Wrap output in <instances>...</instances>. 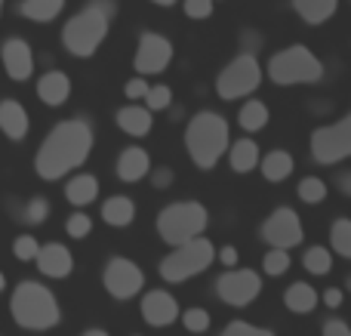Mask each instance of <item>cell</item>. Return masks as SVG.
I'll list each match as a JSON object with an SVG mask.
<instances>
[{
  "instance_id": "8d00e7d4",
  "label": "cell",
  "mask_w": 351,
  "mask_h": 336,
  "mask_svg": "<svg viewBox=\"0 0 351 336\" xmlns=\"http://www.w3.org/2000/svg\"><path fill=\"white\" fill-rule=\"evenodd\" d=\"M222 336H274V333L265 331V327L247 324V321H231V324L222 331Z\"/></svg>"
},
{
  "instance_id": "74e56055",
  "label": "cell",
  "mask_w": 351,
  "mask_h": 336,
  "mask_svg": "<svg viewBox=\"0 0 351 336\" xmlns=\"http://www.w3.org/2000/svg\"><path fill=\"white\" fill-rule=\"evenodd\" d=\"M90 228H93V222H90V216L86 213H74V216H68V222H65V232L71 235V238H86L90 235Z\"/></svg>"
},
{
  "instance_id": "603a6c76",
  "label": "cell",
  "mask_w": 351,
  "mask_h": 336,
  "mask_svg": "<svg viewBox=\"0 0 351 336\" xmlns=\"http://www.w3.org/2000/svg\"><path fill=\"white\" fill-rule=\"evenodd\" d=\"M228 164L234 173H250L262 164L259 160V145L253 139H237L234 145L228 148Z\"/></svg>"
},
{
  "instance_id": "8992f818",
  "label": "cell",
  "mask_w": 351,
  "mask_h": 336,
  "mask_svg": "<svg viewBox=\"0 0 351 336\" xmlns=\"http://www.w3.org/2000/svg\"><path fill=\"white\" fill-rule=\"evenodd\" d=\"M204 228H206V210L197 201H176L170 207L160 210V216H158V235L170 247H179V244L200 238Z\"/></svg>"
},
{
  "instance_id": "8fae6325",
  "label": "cell",
  "mask_w": 351,
  "mask_h": 336,
  "mask_svg": "<svg viewBox=\"0 0 351 336\" xmlns=\"http://www.w3.org/2000/svg\"><path fill=\"white\" fill-rule=\"evenodd\" d=\"M102 281H105V290H108L114 300H133L142 290V284H145V275H142V269L136 263H130V259H123V256H114L105 265Z\"/></svg>"
},
{
  "instance_id": "60d3db41",
  "label": "cell",
  "mask_w": 351,
  "mask_h": 336,
  "mask_svg": "<svg viewBox=\"0 0 351 336\" xmlns=\"http://www.w3.org/2000/svg\"><path fill=\"white\" fill-rule=\"evenodd\" d=\"M324 336H351V331L346 321L330 318V321H324Z\"/></svg>"
},
{
  "instance_id": "c3c4849f",
  "label": "cell",
  "mask_w": 351,
  "mask_h": 336,
  "mask_svg": "<svg viewBox=\"0 0 351 336\" xmlns=\"http://www.w3.org/2000/svg\"><path fill=\"white\" fill-rule=\"evenodd\" d=\"M6 287V281H3V275H0V290H3Z\"/></svg>"
},
{
  "instance_id": "44dd1931",
  "label": "cell",
  "mask_w": 351,
  "mask_h": 336,
  "mask_svg": "<svg viewBox=\"0 0 351 336\" xmlns=\"http://www.w3.org/2000/svg\"><path fill=\"white\" fill-rule=\"evenodd\" d=\"M293 10L302 22L308 25H324L336 16L339 10V0H293Z\"/></svg>"
},
{
  "instance_id": "d6a6232c",
  "label": "cell",
  "mask_w": 351,
  "mask_h": 336,
  "mask_svg": "<svg viewBox=\"0 0 351 336\" xmlns=\"http://www.w3.org/2000/svg\"><path fill=\"white\" fill-rule=\"evenodd\" d=\"M47 216H49V201L47 197H31L28 207L22 210V219L28 222V226H40Z\"/></svg>"
},
{
  "instance_id": "cb8c5ba5",
  "label": "cell",
  "mask_w": 351,
  "mask_h": 336,
  "mask_svg": "<svg viewBox=\"0 0 351 336\" xmlns=\"http://www.w3.org/2000/svg\"><path fill=\"white\" fill-rule=\"evenodd\" d=\"M102 219L108 222V226H114V228L130 226V222L136 219V204L130 201L127 195H114V197H108V201L102 204Z\"/></svg>"
},
{
  "instance_id": "83f0119b",
  "label": "cell",
  "mask_w": 351,
  "mask_h": 336,
  "mask_svg": "<svg viewBox=\"0 0 351 336\" xmlns=\"http://www.w3.org/2000/svg\"><path fill=\"white\" fill-rule=\"evenodd\" d=\"M237 123H241L247 133H256V130H262L268 123V105L259 102V99H250V102L243 105L241 111H237Z\"/></svg>"
},
{
  "instance_id": "d4e9b609",
  "label": "cell",
  "mask_w": 351,
  "mask_h": 336,
  "mask_svg": "<svg viewBox=\"0 0 351 336\" xmlns=\"http://www.w3.org/2000/svg\"><path fill=\"white\" fill-rule=\"evenodd\" d=\"M259 167H262V176H265L268 182H284V179L293 173V154L274 148V152H268L265 158H262Z\"/></svg>"
},
{
  "instance_id": "4316f807",
  "label": "cell",
  "mask_w": 351,
  "mask_h": 336,
  "mask_svg": "<svg viewBox=\"0 0 351 336\" xmlns=\"http://www.w3.org/2000/svg\"><path fill=\"white\" fill-rule=\"evenodd\" d=\"M62 6H65V0H22L19 12L31 22H53L62 12Z\"/></svg>"
},
{
  "instance_id": "7c38bea8",
  "label": "cell",
  "mask_w": 351,
  "mask_h": 336,
  "mask_svg": "<svg viewBox=\"0 0 351 336\" xmlns=\"http://www.w3.org/2000/svg\"><path fill=\"white\" fill-rule=\"evenodd\" d=\"M170 62H173V43L158 31H145L139 37V47H136V59H133L136 71L142 77L145 74H160L170 68Z\"/></svg>"
},
{
  "instance_id": "681fc988",
  "label": "cell",
  "mask_w": 351,
  "mask_h": 336,
  "mask_svg": "<svg viewBox=\"0 0 351 336\" xmlns=\"http://www.w3.org/2000/svg\"><path fill=\"white\" fill-rule=\"evenodd\" d=\"M346 287H348V290H351V275H348V281H346Z\"/></svg>"
},
{
  "instance_id": "7a4b0ae2",
  "label": "cell",
  "mask_w": 351,
  "mask_h": 336,
  "mask_svg": "<svg viewBox=\"0 0 351 336\" xmlns=\"http://www.w3.org/2000/svg\"><path fill=\"white\" fill-rule=\"evenodd\" d=\"M117 16L114 0H90L77 16H71L62 28V43L71 56L77 59H90L99 47H102L105 34H108L111 19Z\"/></svg>"
},
{
  "instance_id": "2e32d148",
  "label": "cell",
  "mask_w": 351,
  "mask_h": 336,
  "mask_svg": "<svg viewBox=\"0 0 351 336\" xmlns=\"http://www.w3.org/2000/svg\"><path fill=\"white\" fill-rule=\"evenodd\" d=\"M34 263H37V269H40V275H47V278H68L74 272L71 253H68V247H62V244L40 247Z\"/></svg>"
},
{
  "instance_id": "4dcf8cb0",
  "label": "cell",
  "mask_w": 351,
  "mask_h": 336,
  "mask_svg": "<svg viewBox=\"0 0 351 336\" xmlns=\"http://www.w3.org/2000/svg\"><path fill=\"white\" fill-rule=\"evenodd\" d=\"M262 265H265V275L278 278V275H284V272L290 269V253H287L284 247H271V250L262 256Z\"/></svg>"
},
{
  "instance_id": "277c9868",
  "label": "cell",
  "mask_w": 351,
  "mask_h": 336,
  "mask_svg": "<svg viewBox=\"0 0 351 336\" xmlns=\"http://www.w3.org/2000/svg\"><path fill=\"white\" fill-rule=\"evenodd\" d=\"M10 312L22 331H49L59 324V302L37 281H22L12 290Z\"/></svg>"
},
{
  "instance_id": "f35d334b",
  "label": "cell",
  "mask_w": 351,
  "mask_h": 336,
  "mask_svg": "<svg viewBox=\"0 0 351 336\" xmlns=\"http://www.w3.org/2000/svg\"><path fill=\"white\" fill-rule=\"evenodd\" d=\"M182 10H185L188 19H206L213 12V0H185Z\"/></svg>"
},
{
  "instance_id": "f1b7e54d",
  "label": "cell",
  "mask_w": 351,
  "mask_h": 336,
  "mask_svg": "<svg viewBox=\"0 0 351 336\" xmlns=\"http://www.w3.org/2000/svg\"><path fill=\"white\" fill-rule=\"evenodd\" d=\"M302 265H305V272H311V275H330L333 256H330L327 247H308L302 256Z\"/></svg>"
},
{
  "instance_id": "f6af8a7d",
  "label": "cell",
  "mask_w": 351,
  "mask_h": 336,
  "mask_svg": "<svg viewBox=\"0 0 351 336\" xmlns=\"http://www.w3.org/2000/svg\"><path fill=\"white\" fill-rule=\"evenodd\" d=\"M336 182H339V191H346V195H351V173H342V176L336 179Z\"/></svg>"
},
{
  "instance_id": "bcb514c9",
  "label": "cell",
  "mask_w": 351,
  "mask_h": 336,
  "mask_svg": "<svg viewBox=\"0 0 351 336\" xmlns=\"http://www.w3.org/2000/svg\"><path fill=\"white\" fill-rule=\"evenodd\" d=\"M84 336H108V333H105V331H96V327H93V331H86Z\"/></svg>"
},
{
  "instance_id": "30bf717a",
  "label": "cell",
  "mask_w": 351,
  "mask_h": 336,
  "mask_svg": "<svg viewBox=\"0 0 351 336\" xmlns=\"http://www.w3.org/2000/svg\"><path fill=\"white\" fill-rule=\"evenodd\" d=\"M259 290H262V281L253 269L225 272V275L216 281V296L222 302H228V306H234V309L250 306V302L259 296Z\"/></svg>"
},
{
  "instance_id": "ac0fdd59",
  "label": "cell",
  "mask_w": 351,
  "mask_h": 336,
  "mask_svg": "<svg viewBox=\"0 0 351 336\" xmlns=\"http://www.w3.org/2000/svg\"><path fill=\"white\" fill-rule=\"evenodd\" d=\"M148 173H152V158H148L145 148H123L121 158H117V179L121 182H139Z\"/></svg>"
},
{
  "instance_id": "9c48e42d",
  "label": "cell",
  "mask_w": 351,
  "mask_h": 336,
  "mask_svg": "<svg viewBox=\"0 0 351 336\" xmlns=\"http://www.w3.org/2000/svg\"><path fill=\"white\" fill-rule=\"evenodd\" d=\"M311 158L324 167L351 158V115L330 123V127H317L311 133Z\"/></svg>"
},
{
  "instance_id": "52a82bcc",
  "label": "cell",
  "mask_w": 351,
  "mask_h": 336,
  "mask_svg": "<svg viewBox=\"0 0 351 336\" xmlns=\"http://www.w3.org/2000/svg\"><path fill=\"white\" fill-rule=\"evenodd\" d=\"M213 259H216V256H213V244H210V241H206V238H194V241H188V244L173 247V253L164 259V263H160V278H164V281H170V284H182V281H188V278L206 272Z\"/></svg>"
},
{
  "instance_id": "ffe728a7",
  "label": "cell",
  "mask_w": 351,
  "mask_h": 336,
  "mask_svg": "<svg viewBox=\"0 0 351 336\" xmlns=\"http://www.w3.org/2000/svg\"><path fill=\"white\" fill-rule=\"evenodd\" d=\"M152 123H154V111L148 105L145 108L142 105H127V108L117 111V127L127 136H136V139L152 133Z\"/></svg>"
},
{
  "instance_id": "e0dca14e",
  "label": "cell",
  "mask_w": 351,
  "mask_h": 336,
  "mask_svg": "<svg viewBox=\"0 0 351 336\" xmlns=\"http://www.w3.org/2000/svg\"><path fill=\"white\" fill-rule=\"evenodd\" d=\"M28 111H25L22 102H16V99H3L0 102V130L6 133V139L12 142H22L25 136H28Z\"/></svg>"
},
{
  "instance_id": "ee69618b",
  "label": "cell",
  "mask_w": 351,
  "mask_h": 336,
  "mask_svg": "<svg viewBox=\"0 0 351 336\" xmlns=\"http://www.w3.org/2000/svg\"><path fill=\"white\" fill-rule=\"evenodd\" d=\"M219 259H222L225 265H234V263H237V250H234V247H222V253H219Z\"/></svg>"
},
{
  "instance_id": "5b68a950",
  "label": "cell",
  "mask_w": 351,
  "mask_h": 336,
  "mask_svg": "<svg viewBox=\"0 0 351 336\" xmlns=\"http://www.w3.org/2000/svg\"><path fill=\"white\" fill-rule=\"evenodd\" d=\"M268 77L278 86H296V84H317L324 77V62L302 43L280 49L268 59Z\"/></svg>"
},
{
  "instance_id": "836d02e7",
  "label": "cell",
  "mask_w": 351,
  "mask_h": 336,
  "mask_svg": "<svg viewBox=\"0 0 351 336\" xmlns=\"http://www.w3.org/2000/svg\"><path fill=\"white\" fill-rule=\"evenodd\" d=\"M170 102H173V90L167 84L152 86V90H148V96H145V105L152 111H167V108H170Z\"/></svg>"
},
{
  "instance_id": "3957f363",
  "label": "cell",
  "mask_w": 351,
  "mask_h": 336,
  "mask_svg": "<svg viewBox=\"0 0 351 336\" xmlns=\"http://www.w3.org/2000/svg\"><path fill=\"white\" fill-rule=\"evenodd\" d=\"M185 148L200 170H213L216 160L231 148L225 117L216 111H197L185 127Z\"/></svg>"
},
{
  "instance_id": "7402d4cb",
  "label": "cell",
  "mask_w": 351,
  "mask_h": 336,
  "mask_svg": "<svg viewBox=\"0 0 351 336\" xmlns=\"http://www.w3.org/2000/svg\"><path fill=\"white\" fill-rule=\"evenodd\" d=\"M96 195H99V179L90 176V173H80V176L68 179V185H65V197H68V204H74V207L93 204Z\"/></svg>"
},
{
  "instance_id": "9a60e30c",
  "label": "cell",
  "mask_w": 351,
  "mask_h": 336,
  "mask_svg": "<svg viewBox=\"0 0 351 336\" xmlns=\"http://www.w3.org/2000/svg\"><path fill=\"white\" fill-rule=\"evenodd\" d=\"M142 318L152 327H170L179 318V302L173 300L167 290H152L142 300Z\"/></svg>"
},
{
  "instance_id": "e575fe53",
  "label": "cell",
  "mask_w": 351,
  "mask_h": 336,
  "mask_svg": "<svg viewBox=\"0 0 351 336\" xmlns=\"http://www.w3.org/2000/svg\"><path fill=\"white\" fill-rule=\"evenodd\" d=\"M182 324H185L188 333H206L210 331V315H206L204 309H188V312L182 315Z\"/></svg>"
},
{
  "instance_id": "7dc6e473",
  "label": "cell",
  "mask_w": 351,
  "mask_h": 336,
  "mask_svg": "<svg viewBox=\"0 0 351 336\" xmlns=\"http://www.w3.org/2000/svg\"><path fill=\"white\" fill-rule=\"evenodd\" d=\"M152 3H158V6H173L176 0H152Z\"/></svg>"
},
{
  "instance_id": "1f68e13d",
  "label": "cell",
  "mask_w": 351,
  "mask_h": 336,
  "mask_svg": "<svg viewBox=\"0 0 351 336\" xmlns=\"http://www.w3.org/2000/svg\"><path fill=\"white\" fill-rule=\"evenodd\" d=\"M299 197H302L305 204H321L324 197H327V182L317 176H305L302 182H299Z\"/></svg>"
},
{
  "instance_id": "ab89813d",
  "label": "cell",
  "mask_w": 351,
  "mask_h": 336,
  "mask_svg": "<svg viewBox=\"0 0 351 336\" xmlns=\"http://www.w3.org/2000/svg\"><path fill=\"white\" fill-rule=\"evenodd\" d=\"M148 90H152V86H148L142 77L127 80V86H123V93H127V99H145V96H148Z\"/></svg>"
},
{
  "instance_id": "4fadbf2b",
  "label": "cell",
  "mask_w": 351,
  "mask_h": 336,
  "mask_svg": "<svg viewBox=\"0 0 351 336\" xmlns=\"http://www.w3.org/2000/svg\"><path fill=\"white\" fill-rule=\"evenodd\" d=\"M302 235H305L302 222H299V216L293 213L290 207H278L265 222H262V241L271 247L290 250V247L302 244Z\"/></svg>"
},
{
  "instance_id": "ba28073f",
  "label": "cell",
  "mask_w": 351,
  "mask_h": 336,
  "mask_svg": "<svg viewBox=\"0 0 351 336\" xmlns=\"http://www.w3.org/2000/svg\"><path fill=\"white\" fill-rule=\"evenodd\" d=\"M262 84V68L256 62L253 53H241L237 59H231L228 65L222 68V74L216 77V93L228 102L234 99H243L250 93H256V86Z\"/></svg>"
},
{
  "instance_id": "b9f144b4",
  "label": "cell",
  "mask_w": 351,
  "mask_h": 336,
  "mask_svg": "<svg viewBox=\"0 0 351 336\" xmlns=\"http://www.w3.org/2000/svg\"><path fill=\"white\" fill-rule=\"evenodd\" d=\"M152 182H154V189H170V185H173V173L167 170V167H160V170L152 173Z\"/></svg>"
},
{
  "instance_id": "f907efd6",
  "label": "cell",
  "mask_w": 351,
  "mask_h": 336,
  "mask_svg": "<svg viewBox=\"0 0 351 336\" xmlns=\"http://www.w3.org/2000/svg\"><path fill=\"white\" fill-rule=\"evenodd\" d=\"M0 12H3V0H0Z\"/></svg>"
},
{
  "instance_id": "5bb4252c",
  "label": "cell",
  "mask_w": 351,
  "mask_h": 336,
  "mask_svg": "<svg viewBox=\"0 0 351 336\" xmlns=\"http://www.w3.org/2000/svg\"><path fill=\"white\" fill-rule=\"evenodd\" d=\"M0 59H3L6 74L12 80H19V84L28 80L31 71H34V53H31L28 40H22V37H10L3 43V49H0Z\"/></svg>"
},
{
  "instance_id": "f546056e",
  "label": "cell",
  "mask_w": 351,
  "mask_h": 336,
  "mask_svg": "<svg viewBox=\"0 0 351 336\" xmlns=\"http://www.w3.org/2000/svg\"><path fill=\"white\" fill-rule=\"evenodd\" d=\"M330 247H333L339 256L351 259V219H336L330 228Z\"/></svg>"
},
{
  "instance_id": "7bdbcfd3",
  "label": "cell",
  "mask_w": 351,
  "mask_h": 336,
  "mask_svg": "<svg viewBox=\"0 0 351 336\" xmlns=\"http://www.w3.org/2000/svg\"><path fill=\"white\" fill-rule=\"evenodd\" d=\"M324 302H327V309H339L342 306V290L330 287L327 293H324Z\"/></svg>"
},
{
  "instance_id": "d590c367",
  "label": "cell",
  "mask_w": 351,
  "mask_h": 336,
  "mask_svg": "<svg viewBox=\"0 0 351 336\" xmlns=\"http://www.w3.org/2000/svg\"><path fill=\"white\" fill-rule=\"evenodd\" d=\"M12 253H16L19 263H31V259H37V253H40V244H37L31 235H22V238H16V244H12Z\"/></svg>"
},
{
  "instance_id": "6da1fadb",
  "label": "cell",
  "mask_w": 351,
  "mask_h": 336,
  "mask_svg": "<svg viewBox=\"0 0 351 336\" xmlns=\"http://www.w3.org/2000/svg\"><path fill=\"white\" fill-rule=\"evenodd\" d=\"M93 148V127L84 117H71V121H62L49 130V136L40 142L34 158V170L40 179L56 182V179L68 176L71 170H77L86 160Z\"/></svg>"
},
{
  "instance_id": "d6986e66",
  "label": "cell",
  "mask_w": 351,
  "mask_h": 336,
  "mask_svg": "<svg viewBox=\"0 0 351 336\" xmlns=\"http://www.w3.org/2000/svg\"><path fill=\"white\" fill-rule=\"evenodd\" d=\"M68 96H71V77L62 71H47L40 80H37V99H40L43 105H62L68 102Z\"/></svg>"
},
{
  "instance_id": "484cf974",
  "label": "cell",
  "mask_w": 351,
  "mask_h": 336,
  "mask_svg": "<svg viewBox=\"0 0 351 336\" xmlns=\"http://www.w3.org/2000/svg\"><path fill=\"white\" fill-rule=\"evenodd\" d=\"M284 306L290 309V312H296V315H308V312H315V306H317V290L311 287V284H293L290 290L284 293Z\"/></svg>"
}]
</instances>
